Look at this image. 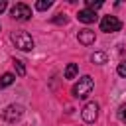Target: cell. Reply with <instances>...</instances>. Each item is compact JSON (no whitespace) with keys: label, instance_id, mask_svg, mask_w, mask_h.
Returning <instances> with one entry per match:
<instances>
[{"label":"cell","instance_id":"6da1fadb","mask_svg":"<svg viewBox=\"0 0 126 126\" xmlns=\"http://www.w3.org/2000/svg\"><path fill=\"white\" fill-rule=\"evenodd\" d=\"M93 89H94V81H93V77L85 75V77H81V79L73 85L71 93H73L75 98H87V96L93 93Z\"/></svg>","mask_w":126,"mask_h":126},{"label":"cell","instance_id":"7a4b0ae2","mask_svg":"<svg viewBox=\"0 0 126 126\" xmlns=\"http://www.w3.org/2000/svg\"><path fill=\"white\" fill-rule=\"evenodd\" d=\"M10 39H12V43H14L18 49H22V51H32V49H33V39H32V35L26 33V32H12Z\"/></svg>","mask_w":126,"mask_h":126},{"label":"cell","instance_id":"3957f363","mask_svg":"<svg viewBox=\"0 0 126 126\" xmlns=\"http://www.w3.org/2000/svg\"><path fill=\"white\" fill-rule=\"evenodd\" d=\"M122 28V22L116 18V16H104L100 20V32L104 33H112V32H118Z\"/></svg>","mask_w":126,"mask_h":126},{"label":"cell","instance_id":"277c9868","mask_svg":"<svg viewBox=\"0 0 126 126\" xmlns=\"http://www.w3.org/2000/svg\"><path fill=\"white\" fill-rule=\"evenodd\" d=\"M22 114H24V106H20V104H10L2 110V118L6 122H16L22 118Z\"/></svg>","mask_w":126,"mask_h":126},{"label":"cell","instance_id":"5b68a950","mask_svg":"<svg viewBox=\"0 0 126 126\" xmlns=\"http://www.w3.org/2000/svg\"><path fill=\"white\" fill-rule=\"evenodd\" d=\"M10 14H12V18L14 20H20V22H26V20H30L32 18V10H30V6H26V4H16V6H12V10H10Z\"/></svg>","mask_w":126,"mask_h":126},{"label":"cell","instance_id":"8992f818","mask_svg":"<svg viewBox=\"0 0 126 126\" xmlns=\"http://www.w3.org/2000/svg\"><path fill=\"white\" fill-rule=\"evenodd\" d=\"M81 116H83L85 122L93 124V122L96 120V116H98V104H96V102H87V104L83 106V110H81Z\"/></svg>","mask_w":126,"mask_h":126},{"label":"cell","instance_id":"52a82bcc","mask_svg":"<svg viewBox=\"0 0 126 126\" xmlns=\"http://www.w3.org/2000/svg\"><path fill=\"white\" fill-rule=\"evenodd\" d=\"M77 20L83 22V24H93V22L96 20V12H94V10H89V8H83V10H79Z\"/></svg>","mask_w":126,"mask_h":126},{"label":"cell","instance_id":"ba28073f","mask_svg":"<svg viewBox=\"0 0 126 126\" xmlns=\"http://www.w3.org/2000/svg\"><path fill=\"white\" fill-rule=\"evenodd\" d=\"M77 39H79V43H83V45H91V43H94V32L89 30V28H85V30H81V32L77 33Z\"/></svg>","mask_w":126,"mask_h":126},{"label":"cell","instance_id":"9c48e42d","mask_svg":"<svg viewBox=\"0 0 126 126\" xmlns=\"http://www.w3.org/2000/svg\"><path fill=\"white\" fill-rule=\"evenodd\" d=\"M77 73H79L77 63H69V65L65 67V79H75V77H77Z\"/></svg>","mask_w":126,"mask_h":126},{"label":"cell","instance_id":"30bf717a","mask_svg":"<svg viewBox=\"0 0 126 126\" xmlns=\"http://www.w3.org/2000/svg\"><path fill=\"white\" fill-rule=\"evenodd\" d=\"M14 79H16V77H14L12 73H4V75L0 77V89H4V87H10V85L14 83Z\"/></svg>","mask_w":126,"mask_h":126},{"label":"cell","instance_id":"8fae6325","mask_svg":"<svg viewBox=\"0 0 126 126\" xmlns=\"http://www.w3.org/2000/svg\"><path fill=\"white\" fill-rule=\"evenodd\" d=\"M14 69H16V73H18L20 77L26 75V67H24V63H22L20 59H14Z\"/></svg>","mask_w":126,"mask_h":126},{"label":"cell","instance_id":"7c38bea8","mask_svg":"<svg viewBox=\"0 0 126 126\" xmlns=\"http://www.w3.org/2000/svg\"><path fill=\"white\" fill-rule=\"evenodd\" d=\"M35 8L37 10H47V8H51V0H39V2H35Z\"/></svg>","mask_w":126,"mask_h":126},{"label":"cell","instance_id":"4fadbf2b","mask_svg":"<svg viewBox=\"0 0 126 126\" xmlns=\"http://www.w3.org/2000/svg\"><path fill=\"white\" fill-rule=\"evenodd\" d=\"M100 6H102L100 0H96V2H94V0H87V8H89V10H96V8H100Z\"/></svg>","mask_w":126,"mask_h":126},{"label":"cell","instance_id":"5bb4252c","mask_svg":"<svg viewBox=\"0 0 126 126\" xmlns=\"http://www.w3.org/2000/svg\"><path fill=\"white\" fill-rule=\"evenodd\" d=\"M116 73L122 77V79H126V61H122V63H118V69H116Z\"/></svg>","mask_w":126,"mask_h":126},{"label":"cell","instance_id":"9a60e30c","mask_svg":"<svg viewBox=\"0 0 126 126\" xmlns=\"http://www.w3.org/2000/svg\"><path fill=\"white\" fill-rule=\"evenodd\" d=\"M91 59H93L94 63H104V61H106V55H104V53H94Z\"/></svg>","mask_w":126,"mask_h":126},{"label":"cell","instance_id":"2e32d148","mask_svg":"<svg viewBox=\"0 0 126 126\" xmlns=\"http://www.w3.org/2000/svg\"><path fill=\"white\" fill-rule=\"evenodd\" d=\"M118 118H120V120L126 124V102H124V104L118 108Z\"/></svg>","mask_w":126,"mask_h":126},{"label":"cell","instance_id":"e0dca14e","mask_svg":"<svg viewBox=\"0 0 126 126\" xmlns=\"http://www.w3.org/2000/svg\"><path fill=\"white\" fill-rule=\"evenodd\" d=\"M53 22L55 24H67V18H65V14H57V18H53Z\"/></svg>","mask_w":126,"mask_h":126},{"label":"cell","instance_id":"ac0fdd59","mask_svg":"<svg viewBox=\"0 0 126 126\" xmlns=\"http://www.w3.org/2000/svg\"><path fill=\"white\" fill-rule=\"evenodd\" d=\"M6 8H8V2H6V0H0V14H2Z\"/></svg>","mask_w":126,"mask_h":126}]
</instances>
